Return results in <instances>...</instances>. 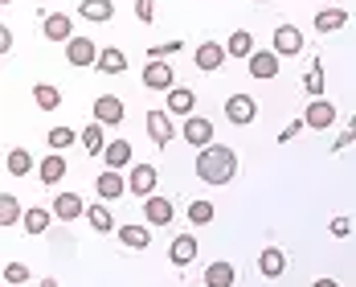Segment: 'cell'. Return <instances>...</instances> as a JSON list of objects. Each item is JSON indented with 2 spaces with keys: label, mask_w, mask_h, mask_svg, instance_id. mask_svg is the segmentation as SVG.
Segmentation results:
<instances>
[{
  "label": "cell",
  "mask_w": 356,
  "mask_h": 287,
  "mask_svg": "<svg viewBox=\"0 0 356 287\" xmlns=\"http://www.w3.org/2000/svg\"><path fill=\"white\" fill-rule=\"evenodd\" d=\"M197 177L205 185H229L238 177V152L225 144H209L197 152Z\"/></svg>",
  "instance_id": "obj_1"
},
{
  "label": "cell",
  "mask_w": 356,
  "mask_h": 287,
  "mask_svg": "<svg viewBox=\"0 0 356 287\" xmlns=\"http://www.w3.org/2000/svg\"><path fill=\"white\" fill-rule=\"evenodd\" d=\"M99 45L90 41V37H70L66 41V58H70V66H99Z\"/></svg>",
  "instance_id": "obj_2"
},
{
  "label": "cell",
  "mask_w": 356,
  "mask_h": 287,
  "mask_svg": "<svg viewBox=\"0 0 356 287\" xmlns=\"http://www.w3.org/2000/svg\"><path fill=\"white\" fill-rule=\"evenodd\" d=\"M180 136L193 144V148H209V144H213V123H209L205 115H188L184 127H180Z\"/></svg>",
  "instance_id": "obj_3"
},
{
  "label": "cell",
  "mask_w": 356,
  "mask_h": 287,
  "mask_svg": "<svg viewBox=\"0 0 356 287\" xmlns=\"http://www.w3.org/2000/svg\"><path fill=\"white\" fill-rule=\"evenodd\" d=\"M303 123H307L312 132H323V127L336 123V107H332L327 99H312V103L303 107Z\"/></svg>",
  "instance_id": "obj_4"
},
{
  "label": "cell",
  "mask_w": 356,
  "mask_h": 287,
  "mask_svg": "<svg viewBox=\"0 0 356 287\" xmlns=\"http://www.w3.org/2000/svg\"><path fill=\"white\" fill-rule=\"evenodd\" d=\"M172 78H177V70H172L168 62H147V66H143V86H147V91H164V95H168V91H172Z\"/></svg>",
  "instance_id": "obj_5"
},
{
  "label": "cell",
  "mask_w": 356,
  "mask_h": 287,
  "mask_svg": "<svg viewBox=\"0 0 356 287\" xmlns=\"http://www.w3.org/2000/svg\"><path fill=\"white\" fill-rule=\"evenodd\" d=\"M275 54H279V58L303 54V33H299L295 25H279V29H275Z\"/></svg>",
  "instance_id": "obj_6"
},
{
  "label": "cell",
  "mask_w": 356,
  "mask_h": 287,
  "mask_svg": "<svg viewBox=\"0 0 356 287\" xmlns=\"http://www.w3.org/2000/svg\"><path fill=\"white\" fill-rule=\"evenodd\" d=\"M172 214H177V210H172L168 197H156V193H152V197L143 201V217H147V226H168Z\"/></svg>",
  "instance_id": "obj_7"
},
{
  "label": "cell",
  "mask_w": 356,
  "mask_h": 287,
  "mask_svg": "<svg viewBox=\"0 0 356 287\" xmlns=\"http://www.w3.org/2000/svg\"><path fill=\"white\" fill-rule=\"evenodd\" d=\"M225 115H229V123H254L258 107H254L250 95H229V99H225Z\"/></svg>",
  "instance_id": "obj_8"
},
{
  "label": "cell",
  "mask_w": 356,
  "mask_h": 287,
  "mask_svg": "<svg viewBox=\"0 0 356 287\" xmlns=\"http://www.w3.org/2000/svg\"><path fill=\"white\" fill-rule=\"evenodd\" d=\"M127 189H131L136 197H152V193H156V169H152V164H136L131 177H127Z\"/></svg>",
  "instance_id": "obj_9"
},
{
  "label": "cell",
  "mask_w": 356,
  "mask_h": 287,
  "mask_svg": "<svg viewBox=\"0 0 356 287\" xmlns=\"http://www.w3.org/2000/svg\"><path fill=\"white\" fill-rule=\"evenodd\" d=\"M95 189H99V197H103V201H115V197H123V193H127V180L119 177V169H107V173H99V177H95Z\"/></svg>",
  "instance_id": "obj_10"
},
{
  "label": "cell",
  "mask_w": 356,
  "mask_h": 287,
  "mask_svg": "<svg viewBox=\"0 0 356 287\" xmlns=\"http://www.w3.org/2000/svg\"><path fill=\"white\" fill-rule=\"evenodd\" d=\"M147 136L160 144H172V115L168 111H147Z\"/></svg>",
  "instance_id": "obj_11"
},
{
  "label": "cell",
  "mask_w": 356,
  "mask_h": 287,
  "mask_svg": "<svg viewBox=\"0 0 356 287\" xmlns=\"http://www.w3.org/2000/svg\"><path fill=\"white\" fill-rule=\"evenodd\" d=\"M41 33L49 37V41H70V37H74L70 13H49V17H45V25H41Z\"/></svg>",
  "instance_id": "obj_12"
},
{
  "label": "cell",
  "mask_w": 356,
  "mask_h": 287,
  "mask_svg": "<svg viewBox=\"0 0 356 287\" xmlns=\"http://www.w3.org/2000/svg\"><path fill=\"white\" fill-rule=\"evenodd\" d=\"M225 58H229V54H225V45H217V41H205V45H197V54H193L197 70H217Z\"/></svg>",
  "instance_id": "obj_13"
},
{
  "label": "cell",
  "mask_w": 356,
  "mask_h": 287,
  "mask_svg": "<svg viewBox=\"0 0 356 287\" xmlns=\"http://www.w3.org/2000/svg\"><path fill=\"white\" fill-rule=\"evenodd\" d=\"M250 74H254V78H279V54H275V49H254Z\"/></svg>",
  "instance_id": "obj_14"
},
{
  "label": "cell",
  "mask_w": 356,
  "mask_h": 287,
  "mask_svg": "<svg viewBox=\"0 0 356 287\" xmlns=\"http://www.w3.org/2000/svg\"><path fill=\"white\" fill-rule=\"evenodd\" d=\"M95 123H123V103L115 99V95H99L95 99Z\"/></svg>",
  "instance_id": "obj_15"
},
{
  "label": "cell",
  "mask_w": 356,
  "mask_h": 287,
  "mask_svg": "<svg viewBox=\"0 0 356 287\" xmlns=\"http://www.w3.org/2000/svg\"><path fill=\"white\" fill-rule=\"evenodd\" d=\"M49 210H54V217H62V222H74V217L86 214V205H82V197H78V193H58Z\"/></svg>",
  "instance_id": "obj_16"
},
{
  "label": "cell",
  "mask_w": 356,
  "mask_h": 287,
  "mask_svg": "<svg viewBox=\"0 0 356 287\" xmlns=\"http://www.w3.org/2000/svg\"><path fill=\"white\" fill-rule=\"evenodd\" d=\"M168 258H172V267H188V263L197 258V238H193V234H180V238H172Z\"/></svg>",
  "instance_id": "obj_17"
},
{
  "label": "cell",
  "mask_w": 356,
  "mask_h": 287,
  "mask_svg": "<svg viewBox=\"0 0 356 287\" xmlns=\"http://www.w3.org/2000/svg\"><path fill=\"white\" fill-rule=\"evenodd\" d=\"M234 284H238L234 263H209L205 267V287H234Z\"/></svg>",
  "instance_id": "obj_18"
},
{
  "label": "cell",
  "mask_w": 356,
  "mask_h": 287,
  "mask_svg": "<svg viewBox=\"0 0 356 287\" xmlns=\"http://www.w3.org/2000/svg\"><path fill=\"white\" fill-rule=\"evenodd\" d=\"M258 267H262L266 279H279V275L286 271V254L279 251V247H266V251L258 254Z\"/></svg>",
  "instance_id": "obj_19"
},
{
  "label": "cell",
  "mask_w": 356,
  "mask_h": 287,
  "mask_svg": "<svg viewBox=\"0 0 356 287\" xmlns=\"http://www.w3.org/2000/svg\"><path fill=\"white\" fill-rule=\"evenodd\" d=\"M344 25H348V13L344 8H320L316 13V33H336Z\"/></svg>",
  "instance_id": "obj_20"
},
{
  "label": "cell",
  "mask_w": 356,
  "mask_h": 287,
  "mask_svg": "<svg viewBox=\"0 0 356 287\" xmlns=\"http://www.w3.org/2000/svg\"><path fill=\"white\" fill-rule=\"evenodd\" d=\"M86 21H95V25H107L111 17H115V4L111 0H82V8H78Z\"/></svg>",
  "instance_id": "obj_21"
},
{
  "label": "cell",
  "mask_w": 356,
  "mask_h": 287,
  "mask_svg": "<svg viewBox=\"0 0 356 287\" xmlns=\"http://www.w3.org/2000/svg\"><path fill=\"white\" fill-rule=\"evenodd\" d=\"M225 54H229V58H254V37L246 33V29H234V33H229V41H225Z\"/></svg>",
  "instance_id": "obj_22"
},
{
  "label": "cell",
  "mask_w": 356,
  "mask_h": 287,
  "mask_svg": "<svg viewBox=\"0 0 356 287\" xmlns=\"http://www.w3.org/2000/svg\"><path fill=\"white\" fill-rule=\"evenodd\" d=\"M193 107H197V95H193L188 86H172V91H168V107L164 111H172V115H188Z\"/></svg>",
  "instance_id": "obj_23"
},
{
  "label": "cell",
  "mask_w": 356,
  "mask_h": 287,
  "mask_svg": "<svg viewBox=\"0 0 356 287\" xmlns=\"http://www.w3.org/2000/svg\"><path fill=\"white\" fill-rule=\"evenodd\" d=\"M82 148L90 152V156H103L107 152V136H103V123H90V127H82Z\"/></svg>",
  "instance_id": "obj_24"
},
{
  "label": "cell",
  "mask_w": 356,
  "mask_h": 287,
  "mask_svg": "<svg viewBox=\"0 0 356 287\" xmlns=\"http://www.w3.org/2000/svg\"><path fill=\"white\" fill-rule=\"evenodd\" d=\"M103 156H107V169H127V164H131V144L127 140H111Z\"/></svg>",
  "instance_id": "obj_25"
},
{
  "label": "cell",
  "mask_w": 356,
  "mask_h": 287,
  "mask_svg": "<svg viewBox=\"0 0 356 287\" xmlns=\"http://www.w3.org/2000/svg\"><path fill=\"white\" fill-rule=\"evenodd\" d=\"M99 70H103V74H123V70H127V54H123V49H115V45H107V49L99 54Z\"/></svg>",
  "instance_id": "obj_26"
},
{
  "label": "cell",
  "mask_w": 356,
  "mask_h": 287,
  "mask_svg": "<svg viewBox=\"0 0 356 287\" xmlns=\"http://www.w3.org/2000/svg\"><path fill=\"white\" fill-rule=\"evenodd\" d=\"M66 177V160L54 152V156H45L41 160V185H58V180Z\"/></svg>",
  "instance_id": "obj_27"
},
{
  "label": "cell",
  "mask_w": 356,
  "mask_h": 287,
  "mask_svg": "<svg viewBox=\"0 0 356 287\" xmlns=\"http://www.w3.org/2000/svg\"><path fill=\"white\" fill-rule=\"evenodd\" d=\"M33 103L41 111H58V103H62V91H58V86H49V82H41V86H33Z\"/></svg>",
  "instance_id": "obj_28"
},
{
  "label": "cell",
  "mask_w": 356,
  "mask_h": 287,
  "mask_svg": "<svg viewBox=\"0 0 356 287\" xmlns=\"http://www.w3.org/2000/svg\"><path fill=\"white\" fill-rule=\"evenodd\" d=\"M86 217H90V226H95L99 234H111V230H115V217H111L107 201H103V205H86Z\"/></svg>",
  "instance_id": "obj_29"
},
{
  "label": "cell",
  "mask_w": 356,
  "mask_h": 287,
  "mask_svg": "<svg viewBox=\"0 0 356 287\" xmlns=\"http://www.w3.org/2000/svg\"><path fill=\"white\" fill-rule=\"evenodd\" d=\"M303 91L312 95V99H323V62L316 58L312 66H307V78H303Z\"/></svg>",
  "instance_id": "obj_30"
},
{
  "label": "cell",
  "mask_w": 356,
  "mask_h": 287,
  "mask_svg": "<svg viewBox=\"0 0 356 287\" xmlns=\"http://www.w3.org/2000/svg\"><path fill=\"white\" fill-rule=\"evenodd\" d=\"M21 217H25V210H21V201L4 193V197H0V226L8 230V226H13V222H21Z\"/></svg>",
  "instance_id": "obj_31"
},
{
  "label": "cell",
  "mask_w": 356,
  "mask_h": 287,
  "mask_svg": "<svg viewBox=\"0 0 356 287\" xmlns=\"http://www.w3.org/2000/svg\"><path fill=\"white\" fill-rule=\"evenodd\" d=\"M119 238H123V247H131V251H147V242H152L143 226H123V230H119Z\"/></svg>",
  "instance_id": "obj_32"
},
{
  "label": "cell",
  "mask_w": 356,
  "mask_h": 287,
  "mask_svg": "<svg viewBox=\"0 0 356 287\" xmlns=\"http://www.w3.org/2000/svg\"><path fill=\"white\" fill-rule=\"evenodd\" d=\"M49 217H54V210H41V205L37 210H25V230L29 234H45L49 230Z\"/></svg>",
  "instance_id": "obj_33"
},
{
  "label": "cell",
  "mask_w": 356,
  "mask_h": 287,
  "mask_svg": "<svg viewBox=\"0 0 356 287\" xmlns=\"http://www.w3.org/2000/svg\"><path fill=\"white\" fill-rule=\"evenodd\" d=\"M29 169H33V156H29L25 148H13V152H8V173H13V177H25Z\"/></svg>",
  "instance_id": "obj_34"
},
{
  "label": "cell",
  "mask_w": 356,
  "mask_h": 287,
  "mask_svg": "<svg viewBox=\"0 0 356 287\" xmlns=\"http://www.w3.org/2000/svg\"><path fill=\"white\" fill-rule=\"evenodd\" d=\"M213 205H209V201H193V205H188V222H193V226H209V222H213Z\"/></svg>",
  "instance_id": "obj_35"
},
{
  "label": "cell",
  "mask_w": 356,
  "mask_h": 287,
  "mask_svg": "<svg viewBox=\"0 0 356 287\" xmlns=\"http://www.w3.org/2000/svg\"><path fill=\"white\" fill-rule=\"evenodd\" d=\"M180 45H184V41H160V45H152V49H147V58H152V62L177 58V54H180Z\"/></svg>",
  "instance_id": "obj_36"
},
{
  "label": "cell",
  "mask_w": 356,
  "mask_h": 287,
  "mask_svg": "<svg viewBox=\"0 0 356 287\" xmlns=\"http://www.w3.org/2000/svg\"><path fill=\"white\" fill-rule=\"evenodd\" d=\"M25 279H29V267H25V263H4V284H25Z\"/></svg>",
  "instance_id": "obj_37"
},
{
  "label": "cell",
  "mask_w": 356,
  "mask_h": 287,
  "mask_svg": "<svg viewBox=\"0 0 356 287\" xmlns=\"http://www.w3.org/2000/svg\"><path fill=\"white\" fill-rule=\"evenodd\" d=\"M45 140H49V148H54V152H62V148H70V144H74V132H70V127H54Z\"/></svg>",
  "instance_id": "obj_38"
},
{
  "label": "cell",
  "mask_w": 356,
  "mask_h": 287,
  "mask_svg": "<svg viewBox=\"0 0 356 287\" xmlns=\"http://www.w3.org/2000/svg\"><path fill=\"white\" fill-rule=\"evenodd\" d=\"M156 4H160V0H136V17H140L143 25L156 21Z\"/></svg>",
  "instance_id": "obj_39"
},
{
  "label": "cell",
  "mask_w": 356,
  "mask_h": 287,
  "mask_svg": "<svg viewBox=\"0 0 356 287\" xmlns=\"http://www.w3.org/2000/svg\"><path fill=\"white\" fill-rule=\"evenodd\" d=\"M348 144H356V115L348 119V132H344V136H336V144H332V152H344Z\"/></svg>",
  "instance_id": "obj_40"
},
{
  "label": "cell",
  "mask_w": 356,
  "mask_h": 287,
  "mask_svg": "<svg viewBox=\"0 0 356 287\" xmlns=\"http://www.w3.org/2000/svg\"><path fill=\"white\" fill-rule=\"evenodd\" d=\"M327 230H332L336 238H348V234H353V222H348V217H332V222H327Z\"/></svg>",
  "instance_id": "obj_41"
},
{
  "label": "cell",
  "mask_w": 356,
  "mask_h": 287,
  "mask_svg": "<svg viewBox=\"0 0 356 287\" xmlns=\"http://www.w3.org/2000/svg\"><path fill=\"white\" fill-rule=\"evenodd\" d=\"M299 132H303V119H295V123H286V127H283V136H279V140H291V136H299Z\"/></svg>",
  "instance_id": "obj_42"
},
{
  "label": "cell",
  "mask_w": 356,
  "mask_h": 287,
  "mask_svg": "<svg viewBox=\"0 0 356 287\" xmlns=\"http://www.w3.org/2000/svg\"><path fill=\"white\" fill-rule=\"evenodd\" d=\"M8 49H13V33H8V29H4V33H0V54H4V58H8Z\"/></svg>",
  "instance_id": "obj_43"
},
{
  "label": "cell",
  "mask_w": 356,
  "mask_h": 287,
  "mask_svg": "<svg viewBox=\"0 0 356 287\" xmlns=\"http://www.w3.org/2000/svg\"><path fill=\"white\" fill-rule=\"evenodd\" d=\"M312 287H340V284H336V279H316Z\"/></svg>",
  "instance_id": "obj_44"
},
{
  "label": "cell",
  "mask_w": 356,
  "mask_h": 287,
  "mask_svg": "<svg viewBox=\"0 0 356 287\" xmlns=\"http://www.w3.org/2000/svg\"><path fill=\"white\" fill-rule=\"evenodd\" d=\"M37 287H58V279H41Z\"/></svg>",
  "instance_id": "obj_45"
},
{
  "label": "cell",
  "mask_w": 356,
  "mask_h": 287,
  "mask_svg": "<svg viewBox=\"0 0 356 287\" xmlns=\"http://www.w3.org/2000/svg\"><path fill=\"white\" fill-rule=\"evenodd\" d=\"M4 4H13V0H4Z\"/></svg>",
  "instance_id": "obj_46"
},
{
  "label": "cell",
  "mask_w": 356,
  "mask_h": 287,
  "mask_svg": "<svg viewBox=\"0 0 356 287\" xmlns=\"http://www.w3.org/2000/svg\"><path fill=\"white\" fill-rule=\"evenodd\" d=\"M4 287H8V284H4Z\"/></svg>",
  "instance_id": "obj_47"
}]
</instances>
